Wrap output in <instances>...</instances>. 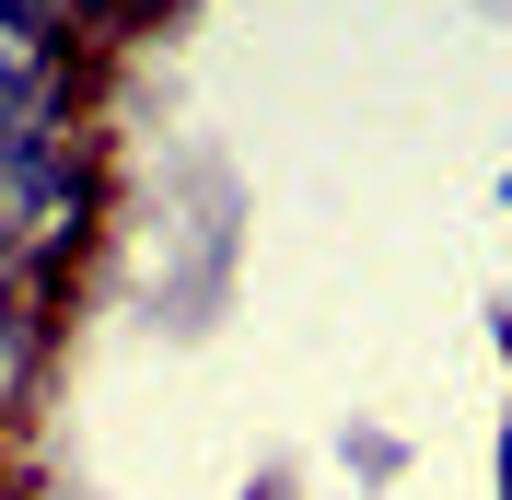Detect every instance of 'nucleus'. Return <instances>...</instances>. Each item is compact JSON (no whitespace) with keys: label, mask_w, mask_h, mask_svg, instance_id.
<instances>
[{"label":"nucleus","mask_w":512,"mask_h":500,"mask_svg":"<svg viewBox=\"0 0 512 500\" xmlns=\"http://www.w3.org/2000/svg\"><path fill=\"white\" fill-rule=\"evenodd\" d=\"M501 338H512V303H501Z\"/></svg>","instance_id":"obj_1"},{"label":"nucleus","mask_w":512,"mask_h":500,"mask_svg":"<svg viewBox=\"0 0 512 500\" xmlns=\"http://www.w3.org/2000/svg\"><path fill=\"white\" fill-rule=\"evenodd\" d=\"M501 198H512V175H501Z\"/></svg>","instance_id":"obj_2"}]
</instances>
